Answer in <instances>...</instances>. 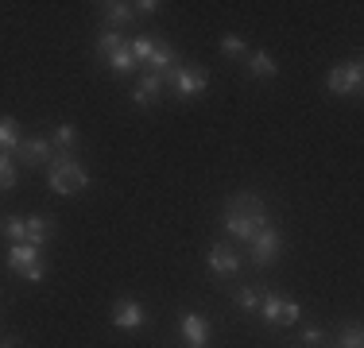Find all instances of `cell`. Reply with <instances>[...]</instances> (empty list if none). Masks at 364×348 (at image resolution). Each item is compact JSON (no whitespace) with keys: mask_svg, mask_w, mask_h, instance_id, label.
<instances>
[{"mask_svg":"<svg viewBox=\"0 0 364 348\" xmlns=\"http://www.w3.org/2000/svg\"><path fill=\"white\" fill-rule=\"evenodd\" d=\"M16 178H20V170H16V159L0 151V190H12Z\"/></svg>","mask_w":364,"mask_h":348,"instance_id":"d4e9b609","label":"cell"},{"mask_svg":"<svg viewBox=\"0 0 364 348\" xmlns=\"http://www.w3.org/2000/svg\"><path fill=\"white\" fill-rule=\"evenodd\" d=\"M109 321L117 329H124V333H136V329L147 325V310L136 298H120V302H112V317Z\"/></svg>","mask_w":364,"mask_h":348,"instance_id":"30bf717a","label":"cell"},{"mask_svg":"<svg viewBox=\"0 0 364 348\" xmlns=\"http://www.w3.org/2000/svg\"><path fill=\"white\" fill-rule=\"evenodd\" d=\"M205 263H210V271L218 275V278H232V275L240 271V256H237V248H232V244H213L210 256H205Z\"/></svg>","mask_w":364,"mask_h":348,"instance_id":"8fae6325","label":"cell"},{"mask_svg":"<svg viewBox=\"0 0 364 348\" xmlns=\"http://www.w3.org/2000/svg\"><path fill=\"white\" fill-rule=\"evenodd\" d=\"M245 66H248V77H259V82H267V77L279 74V62H275L267 50H248Z\"/></svg>","mask_w":364,"mask_h":348,"instance_id":"5bb4252c","label":"cell"},{"mask_svg":"<svg viewBox=\"0 0 364 348\" xmlns=\"http://www.w3.org/2000/svg\"><path fill=\"white\" fill-rule=\"evenodd\" d=\"M50 147H55L58 155H74V147H77V128H74V124H55Z\"/></svg>","mask_w":364,"mask_h":348,"instance_id":"d6986e66","label":"cell"},{"mask_svg":"<svg viewBox=\"0 0 364 348\" xmlns=\"http://www.w3.org/2000/svg\"><path fill=\"white\" fill-rule=\"evenodd\" d=\"M8 271H16L28 283H43L47 267H43V251L31 244H8Z\"/></svg>","mask_w":364,"mask_h":348,"instance_id":"8992f818","label":"cell"},{"mask_svg":"<svg viewBox=\"0 0 364 348\" xmlns=\"http://www.w3.org/2000/svg\"><path fill=\"white\" fill-rule=\"evenodd\" d=\"M221 55L225 58H248V43L237 31H229V35H221Z\"/></svg>","mask_w":364,"mask_h":348,"instance_id":"7402d4cb","label":"cell"},{"mask_svg":"<svg viewBox=\"0 0 364 348\" xmlns=\"http://www.w3.org/2000/svg\"><path fill=\"white\" fill-rule=\"evenodd\" d=\"M47 186L63 197H74L90 186V174H85L77 155H55V159L47 163Z\"/></svg>","mask_w":364,"mask_h":348,"instance_id":"7a4b0ae2","label":"cell"},{"mask_svg":"<svg viewBox=\"0 0 364 348\" xmlns=\"http://www.w3.org/2000/svg\"><path fill=\"white\" fill-rule=\"evenodd\" d=\"M248 244H252V256H248V259H252V267H259V271H264V267H272L275 259H279V251H283V232L272 229V224H264V229H259Z\"/></svg>","mask_w":364,"mask_h":348,"instance_id":"52a82bcc","label":"cell"},{"mask_svg":"<svg viewBox=\"0 0 364 348\" xmlns=\"http://www.w3.org/2000/svg\"><path fill=\"white\" fill-rule=\"evenodd\" d=\"M120 47H124V31H112V28H101L97 39H93V55H97L101 62H105L112 50H120Z\"/></svg>","mask_w":364,"mask_h":348,"instance_id":"e0dca14e","label":"cell"},{"mask_svg":"<svg viewBox=\"0 0 364 348\" xmlns=\"http://www.w3.org/2000/svg\"><path fill=\"white\" fill-rule=\"evenodd\" d=\"M178 66V55H175V47L171 43H155V50H151V58H147V74H167V70H175Z\"/></svg>","mask_w":364,"mask_h":348,"instance_id":"9a60e30c","label":"cell"},{"mask_svg":"<svg viewBox=\"0 0 364 348\" xmlns=\"http://www.w3.org/2000/svg\"><path fill=\"white\" fill-rule=\"evenodd\" d=\"M221 224L225 232H229L232 240H252L259 229L267 224V205L264 197L252 194V190H245V194H232L229 202H225V213H221Z\"/></svg>","mask_w":364,"mask_h":348,"instance_id":"6da1fadb","label":"cell"},{"mask_svg":"<svg viewBox=\"0 0 364 348\" xmlns=\"http://www.w3.org/2000/svg\"><path fill=\"white\" fill-rule=\"evenodd\" d=\"M259 317H264V325L279 329V325H294V321L302 317V306L291 298H279L275 290H259Z\"/></svg>","mask_w":364,"mask_h":348,"instance_id":"5b68a950","label":"cell"},{"mask_svg":"<svg viewBox=\"0 0 364 348\" xmlns=\"http://www.w3.org/2000/svg\"><path fill=\"white\" fill-rule=\"evenodd\" d=\"M163 85H171L178 101H194V97H202V93L210 89V70L194 66V62H190V66L178 62L175 70H167V74H163Z\"/></svg>","mask_w":364,"mask_h":348,"instance_id":"3957f363","label":"cell"},{"mask_svg":"<svg viewBox=\"0 0 364 348\" xmlns=\"http://www.w3.org/2000/svg\"><path fill=\"white\" fill-rule=\"evenodd\" d=\"M232 302H237L240 310L256 313L259 310V290H256V286H237V290H232Z\"/></svg>","mask_w":364,"mask_h":348,"instance_id":"cb8c5ba5","label":"cell"},{"mask_svg":"<svg viewBox=\"0 0 364 348\" xmlns=\"http://www.w3.org/2000/svg\"><path fill=\"white\" fill-rule=\"evenodd\" d=\"M0 348H16V341H0Z\"/></svg>","mask_w":364,"mask_h":348,"instance_id":"83f0119b","label":"cell"},{"mask_svg":"<svg viewBox=\"0 0 364 348\" xmlns=\"http://www.w3.org/2000/svg\"><path fill=\"white\" fill-rule=\"evenodd\" d=\"M159 8H163L159 0H140V4H132V12H136V16H155Z\"/></svg>","mask_w":364,"mask_h":348,"instance_id":"4316f807","label":"cell"},{"mask_svg":"<svg viewBox=\"0 0 364 348\" xmlns=\"http://www.w3.org/2000/svg\"><path fill=\"white\" fill-rule=\"evenodd\" d=\"M299 344H306V348H322L326 344V329L322 325H306L299 333Z\"/></svg>","mask_w":364,"mask_h":348,"instance_id":"484cf974","label":"cell"},{"mask_svg":"<svg viewBox=\"0 0 364 348\" xmlns=\"http://www.w3.org/2000/svg\"><path fill=\"white\" fill-rule=\"evenodd\" d=\"M159 93H163V77L159 74H144L140 82H136V89H132V104L136 109H151V104L159 101Z\"/></svg>","mask_w":364,"mask_h":348,"instance_id":"7c38bea8","label":"cell"},{"mask_svg":"<svg viewBox=\"0 0 364 348\" xmlns=\"http://www.w3.org/2000/svg\"><path fill=\"white\" fill-rule=\"evenodd\" d=\"M50 236H55V221L50 217H28V244L31 248H47Z\"/></svg>","mask_w":364,"mask_h":348,"instance_id":"2e32d148","label":"cell"},{"mask_svg":"<svg viewBox=\"0 0 364 348\" xmlns=\"http://www.w3.org/2000/svg\"><path fill=\"white\" fill-rule=\"evenodd\" d=\"M16 167H47L50 159H55V147H50V139H43V136H31V139H23L20 147H16Z\"/></svg>","mask_w":364,"mask_h":348,"instance_id":"9c48e42d","label":"cell"},{"mask_svg":"<svg viewBox=\"0 0 364 348\" xmlns=\"http://www.w3.org/2000/svg\"><path fill=\"white\" fill-rule=\"evenodd\" d=\"M360 82H364V66L360 58H349V62H333L326 74V89L333 97H357L360 93Z\"/></svg>","mask_w":364,"mask_h":348,"instance_id":"277c9868","label":"cell"},{"mask_svg":"<svg viewBox=\"0 0 364 348\" xmlns=\"http://www.w3.org/2000/svg\"><path fill=\"white\" fill-rule=\"evenodd\" d=\"M132 20H136V12H132V4H124V0H105V4H101V23H105V28L120 31Z\"/></svg>","mask_w":364,"mask_h":348,"instance_id":"4fadbf2b","label":"cell"},{"mask_svg":"<svg viewBox=\"0 0 364 348\" xmlns=\"http://www.w3.org/2000/svg\"><path fill=\"white\" fill-rule=\"evenodd\" d=\"M4 240L8 244H28V217H4Z\"/></svg>","mask_w":364,"mask_h":348,"instance_id":"44dd1931","label":"cell"},{"mask_svg":"<svg viewBox=\"0 0 364 348\" xmlns=\"http://www.w3.org/2000/svg\"><path fill=\"white\" fill-rule=\"evenodd\" d=\"M23 143L20 136V120L16 116H0V151L4 155H16V147Z\"/></svg>","mask_w":364,"mask_h":348,"instance_id":"ac0fdd59","label":"cell"},{"mask_svg":"<svg viewBox=\"0 0 364 348\" xmlns=\"http://www.w3.org/2000/svg\"><path fill=\"white\" fill-rule=\"evenodd\" d=\"M128 50H132L136 66H147V58H151V50H155V39L151 35H136V39L128 43Z\"/></svg>","mask_w":364,"mask_h":348,"instance_id":"603a6c76","label":"cell"},{"mask_svg":"<svg viewBox=\"0 0 364 348\" xmlns=\"http://www.w3.org/2000/svg\"><path fill=\"white\" fill-rule=\"evenodd\" d=\"M105 66H109L117 77H128V74H136V70H140V66H136V58H132V50H128V47L112 50V55L105 58Z\"/></svg>","mask_w":364,"mask_h":348,"instance_id":"ffe728a7","label":"cell"},{"mask_svg":"<svg viewBox=\"0 0 364 348\" xmlns=\"http://www.w3.org/2000/svg\"><path fill=\"white\" fill-rule=\"evenodd\" d=\"M178 333L182 341H186V348H210V321L202 317L198 310H182L178 313Z\"/></svg>","mask_w":364,"mask_h":348,"instance_id":"ba28073f","label":"cell"}]
</instances>
